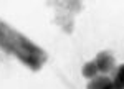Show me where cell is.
I'll use <instances>...</instances> for the list:
<instances>
[{
	"instance_id": "6da1fadb",
	"label": "cell",
	"mask_w": 124,
	"mask_h": 89,
	"mask_svg": "<svg viewBox=\"0 0 124 89\" xmlns=\"http://www.w3.org/2000/svg\"><path fill=\"white\" fill-rule=\"evenodd\" d=\"M0 46L35 71L41 69L46 61V53L43 49L3 21H0Z\"/></svg>"
},
{
	"instance_id": "7a4b0ae2",
	"label": "cell",
	"mask_w": 124,
	"mask_h": 89,
	"mask_svg": "<svg viewBox=\"0 0 124 89\" xmlns=\"http://www.w3.org/2000/svg\"><path fill=\"white\" fill-rule=\"evenodd\" d=\"M94 63H96L98 71L103 73V74H108V73H111V71L116 68V59L109 51H101V53H98Z\"/></svg>"
},
{
	"instance_id": "3957f363",
	"label": "cell",
	"mask_w": 124,
	"mask_h": 89,
	"mask_svg": "<svg viewBox=\"0 0 124 89\" xmlns=\"http://www.w3.org/2000/svg\"><path fill=\"white\" fill-rule=\"evenodd\" d=\"M86 89H116L113 84V79H109L106 74H98L96 78L89 79Z\"/></svg>"
},
{
	"instance_id": "277c9868",
	"label": "cell",
	"mask_w": 124,
	"mask_h": 89,
	"mask_svg": "<svg viewBox=\"0 0 124 89\" xmlns=\"http://www.w3.org/2000/svg\"><path fill=\"white\" fill-rule=\"evenodd\" d=\"M81 74H83L86 79L96 78V76L99 74V71H98V68H96L94 61H88V63H85V66L81 68Z\"/></svg>"
},
{
	"instance_id": "5b68a950",
	"label": "cell",
	"mask_w": 124,
	"mask_h": 89,
	"mask_svg": "<svg viewBox=\"0 0 124 89\" xmlns=\"http://www.w3.org/2000/svg\"><path fill=\"white\" fill-rule=\"evenodd\" d=\"M113 84L116 89H124V64H121L116 69L114 78H113Z\"/></svg>"
}]
</instances>
